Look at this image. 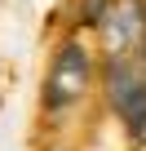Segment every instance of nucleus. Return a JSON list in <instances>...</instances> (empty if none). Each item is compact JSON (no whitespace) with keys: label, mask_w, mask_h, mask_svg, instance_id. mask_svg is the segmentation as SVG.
<instances>
[{"label":"nucleus","mask_w":146,"mask_h":151,"mask_svg":"<svg viewBox=\"0 0 146 151\" xmlns=\"http://www.w3.org/2000/svg\"><path fill=\"white\" fill-rule=\"evenodd\" d=\"M137 67H142V71H146V45H142V53H137Z\"/></svg>","instance_id":"39448f33"},{"label":"nucleus","mask_w":146,"mask_h":151,"mask_svg":"<svg viewBox=\"0 0 146 151\" xmlns=\"http://www.w3.org/2000/svg\"><path fill=\"white\" fill-rule=\"evenodd\" d=\"M102 89L111 111L128 124V133L146 124V71L137 67V58H106Z\"/></svg>","instance_id":"f03ea898"},{"label":"nucleus","mask_w":146,"mask_h":151,"mask_svg":"<svg viewBox=\"0 0 146 151\" xmlns=\"http://www.w3.org/2000/svg\"><path fill=\"white\" fill-rule=\"evenodd\" d=\"M111 0H80V27H98Z\"/></svg>","instance_id":"20e7f679"},{"label":"nucleus","mask_w":146,"mask_h":151,"mask_svg":"<svg viewBox=\"0 0 146 151\" xmlns=\"http://www.w3.org/2000/svg\"><path fill=\"white\" fill-rule=\"evenodd\" d=\"M93 85V58L80 40H66L53 62H49V76H44V107L49 111H66L75 107Z\"/></svg>","instance_id":"f257e3e1"},{"label":"nucleus","mask_w":146,"mask_h":151,"mask_svg":"<svg viewBox=\"0 0 146 151\" xmlns=\"http://www.w3.org/2000/svg\"><path fill=\"white\" fill-rule=\"evenodd\" d=\"M98 40L106 58H137L146 45V0H111L98 22Z\"/></svg>","instance_id":"7ed1b4c3"}]
</instances>
